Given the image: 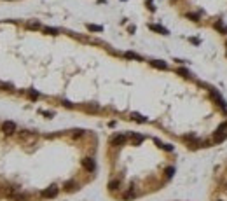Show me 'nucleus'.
<instances>
[{
  "instance_id": "412c9836",
  "label": "nucleus",
  "mask_w": 227,
  "mask_h": 201,
  "mask_svg": "<svg viewBox=\"0 0 227 201\" xmlns=\"http://www.w3.org/2000/svg\"><path fill=\"white\" fill-rule=\"evenodd\" d=\"M82 135H84V131H82V129H77V133H74L72 136H74V138H79V136H82Z\"/></svg>"
},
{
  "instance_id": "7ed1b4c3",
  "label": "nucleus",
  "mask_w": 227,
  "mask_h": 201,
  "mask_svg": "<svg viewBox=\"0 0 227 201\" xmlns=\"http://www.w3.org/2000/svg\"><path fill=\"white\" fill-rule=\"evenodd\" d=\"M58 192H59V189H58L56 185H51V187H47V189L42 192V196H44V198H47V200H51V198H56Z\"/></svg>"
},
{
  "instance_id": "a878e982",
  "label": "nucleus",
  "mask_w": 227,
  "mask_h": 201,
  "mask_svg": "<svg viewBox=\"0 0 227 201\" xmlns=\"http://www.w3.org/2000/svg\"><path fill=\"white\" fill-rule=\"evenodd\" d=\"M217 201H220V200H217Z\"/></svg>"
},
{
  "instance_id": "f8f14e48",
  "label": "nucleus",
  "mask_w": 227,
  "mask_h": 201,
  "mask_svg": "<svg viewBox=\"0 0 227 201\" xmlns=\"http://www.w3.org/2000/svg\"><path fill=\"white\" fill-rule=\"evenodd\" d=\"M44 32H46V33H49V35H58V33H59V30H58V28H51V26H46V28H44Z\"/></svg>"
},
{
  "instance_id": "f3484780",
  "label": "nucleus",
  "mask_w": 227,
  "mask_h": 201,
  "mask_svg": "<svg viewBox=\"0 0 227 201\" xmlns=\"http://www.w3.org/2000/svg\"><path fill=\"white\" fill-rule=\"evenodd\" d=\"M176 73H180V75H184V77H189V75H190L187 68H178V70H176Z\"/></svg>"
},
{
  "instance_id": "aec40b11",
  "label": "nucleus",
  "mask_w": 227,
  "mask_h": 201,
  "mask_svg": "<svg viewBox=\"0 0 227 201\" xmlns=\"http://www.w3.org/2000/svg\"><path fill=\"white\" fill-rule=\"evenodd\" d=\"M187 18L192 21H199V14H187Z\"/></svg>"
},
{
  "instance_id": "2eb2a0df",
  "label": "nucleus",
  "mask_w": 227,
  "mask_h": 201,
  "mask_svg": "<svg viewBox=\"0 0 227 201\" xmlns=\"http://www.w3.org/2000/svg\"><path fill=\"white\" fill-rule=\"evenodd\" d=\"M164 173H166V177H168V179H171V177H173V173H175V168H173V166H168Z\"/></svg>"
},
{
  "instance_id": "9d476101",
  "label": "nucleus",
  "mask_w": 227,
  "mask_h": 201,
  "mask_svg": "<svg viewBox=\"0 0 227 201\" xmlns=\"http://www.w3.org/2000/svg\"><path fill=\"white\" fill-rule=\"evenodd\" d=\"M77 187H79V185H77L74 180H68V182H65V189H67V191H74V189H77Z\"/></svg>"
},
{
  "instance_id": "dca6fc26",
  "label": "nucleus",
  "mask_w": 227,
  "mask_h": 201,
  "mask_svg": "<svg viewBox=\"0 0 227 201\" xmlns=\"http://www.w3.org/2000/svg\"><path fill=\"white\" fill-rule=\"evenodd\" d=\"M134 196H136V194H134L131 189H129V191H128V192H126V194L122 196V200H131V198H134Z\"/></svg>"
},
{
  "instance_id": "f03ea898",
  "label": "nucleus",
  "mask_w": 227,
  "mask_h": 201,
  "mask_svg": "<svg viewBox=\"0 0 227 201\" xmlns=\"http://www.w3.org/2000/svg\"><path fill=\"white\" fill-rule=\"evenodd\" d=\"M16 123H12V121H5L4 124H2V131L5 133V135H12V133H16Z\"/></svg>"
},
{
  "instance_id": "f257e3e1",
  "label": "nucleus",
  "mask_w": 227,
  "mask_h": 201,
  "mask_svg": "<svg viewBox=\"0 0 227 201\" xmlns=\"http://www.w3.org/2000/svg\"><path fill=\"white\" fill-rule=\"evenodd\" d=\"M82 168H84L86 171L93 173V171L96 170V163H95V159H93V157H84V159H82Z\"/></svg>"
},
{
  "instance_id": "4468645a",
  "label": "nucleus",
  "mask_w": 227,
  "mask_h": 201,
  "mask_svg": "<svg viewBox=\"0 0 227 201\" xmlns=\"http://www.w3.org/2000/svg\"><path fill=\"white\" fill-rule=\"evenodd\" d=\"M12 200H14V201H26V200H28V194H16Z\"/></svg>"
},
{
  "instance_id": "20e7f679",
  "label": "nucleus",
  "mask_w": 227,
  "mask_h": 201,
  "mask_svg": "<svg viewBox=\"0 0 227 201\" xmlns=\"http://www.w3.org/2000/svg\"><path fill=\"white\" fill-rule=\"evenodd\" d=\"M126 135H115V136H112V140H110V145L114 147H119V145H124L126 144Z\"/></svg>"
},
{
  "instance_id": "0eeeda50",
  "label": "nucleus",
  "mask_w": 227,
  "mask_h": 201,
  "mask_svg": "<svg viewBox=\"0 0 227 201\" xmlns=\"http://www.w3.org/2000/svg\"><path fill=\"white\" fill-rule=\"evenodd\" d=\"M149 28H150V30H154V32L163 33V35H168V30H166V28H163V26H159V25H149Z\"/></svg>"
},
{
  "instance_id": "6e6552de",
  "label": "nucleus",
  "mask_w": 227,
  "mask_h": 201,
  "mask_svg": "<svg viewBox=\"0 0 227 201\" xmlns=\"http://www.w3.org/2000/svg\"><path fill=\"white\" fill-rule=\"evenodd\" d=\"M155 144H157V145L161 147V149H164L166 152H173V145H170V144H161L159 140H155Z\"/></svg>"
},
{
  "instance_id": "b1692460",
  "label": "nucleus",
  "mask_w": 227,
  "mask_h": 201,
  "mask_svg": "<svg viewBox=\"0 0 227 201\" xmlns=\"http://www.w3.org/2000/svg\"><path fill=\"white\" fill-rule=\"evenodd\" d=\"M28 28H38V23H30Z\"/></svg>"
},
{
  "instance_id": "393cba45",
  "label": "nucleus",
  "mask_w": 227,
  "mask_h": 201,
  "mask_svg": "<svg viewBox=\"0 0 227 201\" xmlns=\"http://www.w3.org/2000/svg\"><path fill=\"white\" fill-rule=\"evenodd\" d=\"M63 105H65V107H70V109H72V107H74V105H72V103H70V102H67V100H65V102H63Z\"/></svg>"
},
{
  "instance_id": "39448f33",
  "label": "nucleus",
  "mask_w": 227,
  "mask_h": 201,
  "mask_svg": "<svg viewBox=\"0 0 227 201\" xmlns=\"http://www.w3.org/2000/svg\"><path fill=\"white\" fill-rule=\"evenodd\" d=\"M226 138H227V131H217V133H215V136H213L215 144H222Z\"/></svg>"
},
{
  "instance_id": "ddd939ff",
  "label": "nucleus",
  "mask_w": 227,
  "mask_h": 201,
  "mask_svg": "<svg viewBox=\"0 0 227 201\" xmlns=\"http://www.w3.org/2000/svg\"><path fill=\"white\" fill-rule=\"evenodd\" d=\"M126 58H129V60H138V61H142V58L136 54V53H131V51H128V53H124Z\"/></svg>"
},
{
  "instance_id": "4be33fe9",
  "label": "nucleus",
  "mask_w": 227,
  "mask_h": 201,
  "mask_svg": "<svg viewBox=\"0 0 227 201\" xmlns=\"http://www.w3.org/2000/svg\"><path fill=\"white\" fill-rule=\"evenodd\" d=\"M226 129H227V121H226V123H222V124L218 126V129H217V131H226Z\"/></svg>"
},
{
  "instance_id": "9b49d317",
  "label": "nucleus",
  "mask_w": 227,
  "mask_h": 201,
  "mask_svg": "<svg viewBox=\"0 0 227 201\" xmlns=\"http://www.w3.org/2000/svg\"><path fill=\"white\" fill-rule=\"evenodd\" d=\"M87 30L89 32H103V26H100V25H87Z\"/></svg>"
},
{
  "instance_id": "6ab92c4d",
  "label": "nucleus",
  "mask_w": 227,
  "mask_h": 201,
  "mask_svg": "<svg viewBox=\"0 0 227 201\" xmlns=\"http://www.w3.org/2000/svg\"><path fill=\"white\" fill-rule=\"evenodd\" d=\"M133 119H136L138 123H145V121H147V119H143V117H142V115H138V114H133Z\"/></svg>"
},
{
  "instance_id": "1a4fd4ad",
  "label": "nucleus",
  "mask_w": 227,
  "mask_h": 201,
  "mask_svg": "<svg viewBox=\"0 0 227 201\" xmlns=\"http://www.w3.org/2000/svg\"><path fill=\"white\" fill-rule=\"evenodd\" d=\"M121 187V180H110V184H108V189L110 191H117Z\"/></svg>"
},
{
  "instance_id": "423d86ee",
  "label": "nucleus",
  "mask_w": 227,
  "mask_h": 201,
  "mask_svg": "<svg viewBox=\"0 0 227 201\" xmlns=\"http://www.w3.org/2000/svg\"><path fill=\"white\" fill-rule=\"evenodd\" d=\"M150 65L155 67V68H161V70H166V68H168V65H166L164 61H161V60H152Z\"/></svg>"
},
{
  "instance_id": "5701e85b",
  "label": "nucleus",
  "mask_w": 227,
  "mask_h": 201,
  "mask_svg": "<svg viewBox=\"0 0 227 201\" xmlns=\"http://www.w3.org/2000/svg\"><path fill=\"white\" fill-rule=\"evenodd\" d=\"M30 98L37 100V98H38V93H37V91H30Z\"/></svg>"
},
{
  "instance_id": "a211bd4d",
  "label": "nucleus",
  "mask_w": 227,
  "mask_h": 201,
  "mask_svg": "<svg viewBox=\"0 0 227 201\" xmlns=\"http://www.w3.org/2000/svg\"><path fill=\"white\" fill-rule=\"evenodd\" d=\"M133 140H134V144L138 145V144H142V140H143V136H142V135H134V136H133Z\"/></svg>"
}]
</instances>
